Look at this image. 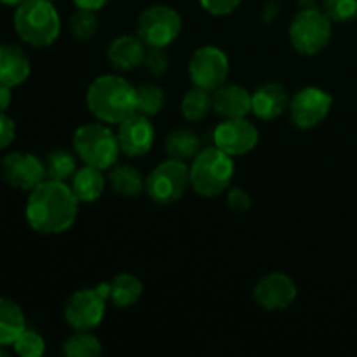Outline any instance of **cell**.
Instances as JSON below:
<instances>
[{"label": "cell", "instance_id": "obj_1", "mask_svg": "<svg viewBox=\"0 0 357 357\" xmlns=\"http://www.w3.org/2000/svg\"><path fill=\"white\" fill-rule=\"evenodd\" d=\"M79 206L80 201L70 185L45 178L28 194L24 216L35 232L56 236L75 223Z\"/></svg>", "mask_w": 357, "mask_h": 357}, {"label": "cell", "instance_id": "obj_2", "mask_svg": "<svg viewBox=\"0 0 357 357\" xmlns=\"http://www.w3.org/2000/svg\"><path fill=\"white\" fill-rule=\"evenodd\" d=\"M86 101L98 121L121 124L136 112V87L121 75H100L91 82Z\"/></svg>", "mask_w": 357, "mask_h": 357}, {"label": "cell", "instance_id": "obj_3", "mask_svg": "<svg viewBox=\"0 0 357 357\" xmlns=\"http://www.w3.org/2000/svg\"><path fill=\"white\" fill-rule=\"evenodd\" d=\"M14 30L33 47L54 44L61 31V17L49 0H24L14 13Z\"/></svg>", "mask_w": 357, "mask_h": 357}, {"label": "cell", "instance_id": "obj_4", "mask_svg": "<svg viewBox=\"0 0 357 357\" xmlns=\"http://www.w3.org/2000/svg\"><path fill=\"white\" fill-rule=\"evenodd\" d=\"M232 157L218 146L201 149L188 166L190 187L202 197H216L232 185L234 178Z\"/></svg>", "mask_w": 357, "mask_h": 357}, {"label": "cell", "instance_id": "obj_5", "mask_svg": "<svg viewBox=\"0 0 357 357\" xmlns=\"http://www.w3.org/2000/svg\"><path fill=\"white\" fill-rule=\"evenodd\" d=\"M73 150L87 166L98 169H110L121 155L117 132H112L105 122H89L80 126L73 135Z\"/></svg>", "mask_w": 357, "mask_h": 357}, {"label": "cell", "instance_id": "obj_6", "mask_svg": "<svg viewBox=\"0 0 357 357\" xmlns=\"http://www.w3.org/2000/svg\"><path fill=\"white\" fill-rule=\"evenodd\" d=\"M333 21L324 10L316 7H303L289 24V40L291 45L305 56H314L323 51L331 40Z\"/></svg>", "mask_w": 357, "mask_h": 357}, {"label": "cell", "instance_id": "obj_7", "mask_svg": "<svg viewBox=\"0 0 357 357\" xmlns=\"http://www.w3.org/2000/svg\"><path fill=\"white\" fill-rule=\"evenodd\" d=\"M108 295H110L108 282L73 293L63 312L66 324L75 331H91L100 326L107 312Z\"/></svg>", "mask_w": 357, "mask_h": 357}, {"label": "cell", "instance_id": "obj_8", "mask_svg": "<svg viewBox=\"0 0 357 357\" xmlns=\"http://www.w3.org/2000/svg\"><path fill=\"white\" fill-rule=\"evenodd\" d=\"M190 187V173L183 160L167 159L157 164L146 176L145 192L157 204H173Z\"/></svg>", "mask_w": 357, "mask_h": 357}, {"label": "cell", "instance_id": "obj_9", "mask_svg": "<svg viewBox=\"0 0 357 357\" xmlns=\"http://www.w3.org/2000/svg\"><path fill=\"white\" fill-rule=\"evenodd\" d=\"M181 31V16L169 6L146 7L138 17V37L146 47H167Z\"/></svg>", "mask_w": 357, "mask_h": 357}, {"label": "cell", "instance_id": "obj_10", "mask_svg": "<svg viewBox=\"0 0 357 357\" xmlns=\"http://www.w3.org/2000/svg\"><path fill=\"white\" fill-rule=\"evenodd\" d=\"M229 72V58L225 51L216 45H202L195 49L188 63V75H190L192 84L209 93L225 84Z\"/></svg>", "mask_w": 357, "mask_h": 357}, {"label": "cell", "instance_id": "obj_11", "mask_svg": "<svg viewBox=\"0 0 357 357\" xmlns=\"http://www.w3.org/2000/svg\"><path fill=\"white\" fill-rule=\"evenodd\" d=\"M333 98L321 87L307 86L289 100L291 122L300 129H312L330 115Z\"/></svg>", "mask_w": 357, "mask_h": 357}, {"label": "cell", "instance_id": "obj_12", "mask_svg": "<svg viewBox=\"0 0 357 357\" xmlns=\"http://www.w3.org/2000/svg\"><path fill=\"white\" fill-rule=\"evenodd\" d=\"M258 129L253 122L246 117L239 119H225L220 122L213 132V142L215 146L229 153L230 157H239L250 153L258 145Z\"/></svg>", "mask_w": 357, "mask_h": 357}, {"label": "cell", "instance_id": "obj_13", "mask_svg": "<svg viewBox=\"0 0 357 357\" xmlns=\"http://www.w3.org/2000/svg\"><path fill=\"white\" fill-rule=\"evenodd\" d=\"M3 181L17 190L30 192L45 180L44 160L28 152H10L0 164Z\"/></svg>", "mask_w": 357, "mask_h": 357}, {"label": "cell", "instance_id": "obj_14", "mask_svg": "<svg viewBox=\"0 0 357 357\" xmlns=\"http://www.w3.org/2000/svg\"><path fill=\"white\" fill-rule=\"evenodd\" d=\"M117 139L121 152L128 157H143L152 150L155 139V129L149 117L135 112L128 119L117 124Z\"/></svg>", "mask_w": 357, "mask_h": 357}, {"label": "cell", "instance_id": "obj_15", "mask_svg": "<svg viewBox=\"0 0 357 357\" xmlns=\"http://www.w3.org/2000/svg\"><path fill=\"white\" fill-rule=\"evenodd\" d=\"M298 295L295 281L284 272H271L255 286V302L265 310H284Z\"/></svg>", "mask_w": 357, "mask_h": 357}, {"label": "cell", "instance_id": "obj_16", "mask_svg": "<svg viewBox=\"0 0 357 357\" xmlns=\"http://www.w3.org/2000/svg\"><path fill=\"white\" fill-rule=\"evenodd\" d=\"M289 107V96L279 82H267L251 94V112L261 121H274Z\"/></svg>", "mask_w": 357, "mask_h": 357}, {"label": "cell", "instance_id": "obj_17", "mask_svg": "<svg viewBox=\"0 0 357 357\" xmlns=\"http://www.w3.org/2000/svg\"><path fill=\"white\" fill-rule=\"evenodd\" d=\"M213 110L225 119H239L251 114V94L236 84H223L211 93Z\"/></svg>", "mask_w": 357, "mask_h": 357}, {"label": "cell", "instance_id": "obj_18", "mask_svg": "<svg viewBox=\"0 0 357 357\" xmlns=\"http://www.w3.org/2000/svg\"><path fill=\"white\" fill-rule=\"evenodd\" d=\"M146 45L145 42L135 35H119L108 45L107 56L112 65L121 72H129L136 66L143 65Z\"/></svg>", "mask_w": 357, "mask_h": 357}, {"label": "cell", "instance_id": "obj_19", "mask_svg": "<svg viewBox=\"0 0 357 357\" xmlns=\"http://www.w3.org/2000/svg\"><path fill=\"white\" fill-rule=\"evenodd\" d=\"M30 58L20 45H0V82L9 87L21 86L30 77Z\"/></svg>", "mask_w": 357, "mask_h": 357}, {"label": "cell", "instance_id": "obj_20", "mask_svg": "<svg viewBox=\"0 0 357 357\" xmlns=\"http://www.w3.org/2000/svg\"><path fill=\"white\" fill-rule=\"evenodd\" d=\"M72 187L73 194L77 195L80 202H94L101 197L105 187H107V178H105L103 169H98L93 166H84L75 171L72 176Z\"/></svg>", "mask_w": 357, "mask_h": 357}, {"label": "cell", "instance_id": "obj_21", "mask_svg": "<svg viewBox=\"0 0 357 357\" xmlns=\"http://www.w3.org/2000/svg\"><path fill=\"white\" fill-rule=\"evenodd\" d=\"M26 330V321L21 307L9 298H0V345H14Z\"/></svg>", "mask_w": 357, "mask_h": 357}, {"label": "cell", "instance_id": "obj_22", "mask_svg": "<svg viewBox=\"0 0 357 357\" xmlns=\"http://www.w3.org/2000/svg\"><path fill=\"white\" fill-rule=\"evenodd\" d=\"M108 286H110L108 300L115 307H121V309H126V307H131L135 303H138L143 295V282L136 275L128 274V272H122V274L115 275L108 282Z\"/></svg>", "mask_w": 357, "mask_h": 357}, {"label": "cell", "instance_id": "obj_23", "mask_svg": "<svg viewBox=\"0 0 357 357\" xmlns=\"http://www.w3.org/2000/svg\"><path fill=\"white\" fill-rule=\"evenodd\" d=\"M108 181L115 194L124 195V197H135L145 190V181L143 174L136 167L128 166V164H115L110 167Z\"/></svg>", "mask_w": 357, "mask_h": 357}, {"label": "cell", "instance_id": "obj_24", "mask_svg": "<svg viewBox=\"0 0 357 357\" xmlns=\"http://www.w3.org/2000/svg\"><path fill=\"white\" fill-rule=\"evenodd\" d=\"M166 152L171 159L176 160H190L201 152V139L190 129H174L167 135L166 142Z\"/></svg>", "mask_w": 357, "mask_h": 357}, {"label": "cell", "instance_id": "obj_25", "mask_svg": "<svg viewBox=\"0 0 357 357\" xmlns=\"http://www.w3.org/2000/svg\"><path fill=\"white\" fill-rule=\"evenodd\" d=\"M45 178L56 181H68L77 171V159L65 149H56L44 160Z\"/></svg>", "mask_w": 357, "mask_h": 357}, {"label": "cell", "instance_id": "obj_26", "mask_svg": "<svg viewBox=\"0 0 357 357\" xmlns=\"http://www.w3.org/2000/svg\"><path fill=\"white\" fill-rule=\"evenodd\" d=\"M213 108L211 93L201 87H192L181 100V114L187 121L201 122L202 119L208 117Z\"/></svg>", "mask_w": 357, "mask_h": 357}, {"label": "cell", "instance_id": "obj_27", "mask_svg": "<svg viewBox=\"0 0 357 357\" xmlns=\"http://www.w3.org/2000/svg\"><path fill=\"white\" fill-rule=\"evenodd\" d=\"M101 352V342L91 331H75L63 344V354L68 357H98Z\"/></svg>", "mask_w": 357, "mask_h": 357}, {"label": "cell", "instance_id": "obj_28", "mask_svg": "<svg viewBox=\"0 0 357 357\" xmlns=\"http://www.w3.org/2000/svg\"><path fill=\"white\" fill-rule=\"evenodd\" d=\"M164 91L155 84H143L136 89V112L138 114L152 117L157 115L164 107Z\"/></svg>", "mask_w": 357, "mask_h": 357}, {"label": "cell", "instance_id": "obj_29", "mask_svg": "<svg viewBox=\"0 0 357 357\" xmlns=\"http://www.w3.org/2000/svg\"><path fill=\"white\" fill-rule=\"evenodd\" d=\"M70 30L79 40H89L98 31V16L94 10L77 9L70 20Z\"/></svg>", "mask_w": 357, "mask_h": 357}, {"label": "cell", "instance_id": "obj_30", "mask_svg": "<svg viewBox=\"0 0 357 357\" xmlns=\"http://www.w3.org/2000/svg\"><path fill=\"white\" fill-rule=\"evenodd\" d=\"M323 10L335 23L357 20V0H324Z\"/></svg>", "mask_w": 357, "mask_h": 357}, {"label": "cell", "instance_id": "obj_31", "mask_svg": "<svg viewBox=\"0 0 357 357\" xmlns=\"http://www.w3.org/2000/svg\"><path fill=\"white\" fill-rule=\"evenodd\" d=\"M13 347L21 357H40L45 352V342L37 331L24 330Z\"/></svg>", "mask_w": 357, "mask_h": 357}, {"label": "cell", "instance_id": "obj_32", "mask_svg": "<svg viewBox=\"0 0 357 357\" xmlns=\"http://www.w3.org/2000/svg\"><path fill=\"white\" fill-rule=\"evenodd\" d=\"M143 66H145L146 73H150V75H162L167 66H169V56H167L166 47H146Z\"/></svg>", "mask_w": 357, "mask_h": 357}, {"label": "cell", "instance_id": "obj_33", "mask_svg": "<svg viewBox=\"0 0 357 357\" xmlns=\"http://www.w3.org/2000/svg\"><path fill=\"white\" fill-rule=\"evenodd\" d=\"M202 9L213 16H227L241 6L243 0H199Z\"/></svg>", "mask_w": 357, "mask_h": 357}, {"label": "cell", "instance_id": "obj_34", "mask_svg": "<svg viewBox=\"0 0 357 357\" xmlns=\"http://www.w3.org/2000/svg\"><path fill=\"white\" fill-rule=\"evenodd\" d=\"M227 202L229 208L236 213H244L251 208V197L244 188H230L229 195H227Z\"/></svg>", "mask_w": 357, "mask_h": 357}, {"label": "cell", "instance_id": "obj_35", "mask_svg": "<svg viewBox=\"0 0 357 357\" xmlns=\"http://www.w3.org/2000/svg\"><path fill=\"white\" fill-rule=\"evenodd\" d=\"M16 136V124L6 112H0V150L9 146Z\"/></svg>", "mask_w": 357, "mask_h": 357}, {"label": "cell", "instance_id": "obj_36", "mask_svg": "<svg viewBox=\"0 0 357 357\" xmlns=\"http://www.w3.org/2000/svg\"><path fill=\"white\" fill-rule=\"evenodd\" d=\"M108 2H110V0H73L77 9H87V10H94V13L103 9Z\"/></svg>", "mask_w": 357, "mask_h": 357}, {"label": "cell", "instance_id": "obj_37", "mask_svg": "<svg viewBox=\"0 0 357 357\" xmlns=\"http://www.w3.org/2000/svg\"><path fill=\"white\" fill-rule=\"evenodd\" d=\"M13 101V94H10V87L0 82V112H6L10 107Z\"/></svg>", "mask_w": 357, "mask_h": 357}, {"label": "cell", "instance_id": "obj_38", "mask_svg": "<svg viewBox=\"0 0 357 357\" xmlns=\"http://www.w3.org/2000/svg\"><path fill=\"white\" fill-rule=\"evenodd\" d=\"M23 2L24 0H0V3H3V6H10V7H17Z\"/></svg>", "mask_w": 357, "mask_h": 357}, {"label": "cell", "instance_id": "obj_39", "mask_svg": "<svg viewBox=\"0 0 357 357\" xmlns=\"http://www.w3.org/2000/svg\"><path fill=\"white\" fill-rule=\"evenodd\" d=\"M6 354H7V352H6V349H3V345H0V357L6 356Z\"/></svg>", "mask_w": 357, "mask_h": 357}, {"label": "cell", "instance_id": "obj_40", "mask_svg": "<svg viewBox=\"0 0 357 357\" xmlns=\"http://www.w3.org/2000/svg\"><path fill=\"white\" fill-rule=\"evenodd\" d=\"M49 2H52V0H49Z\"/></svg>", "mask_w": 357, "mask_h": 357}]
</instances>
